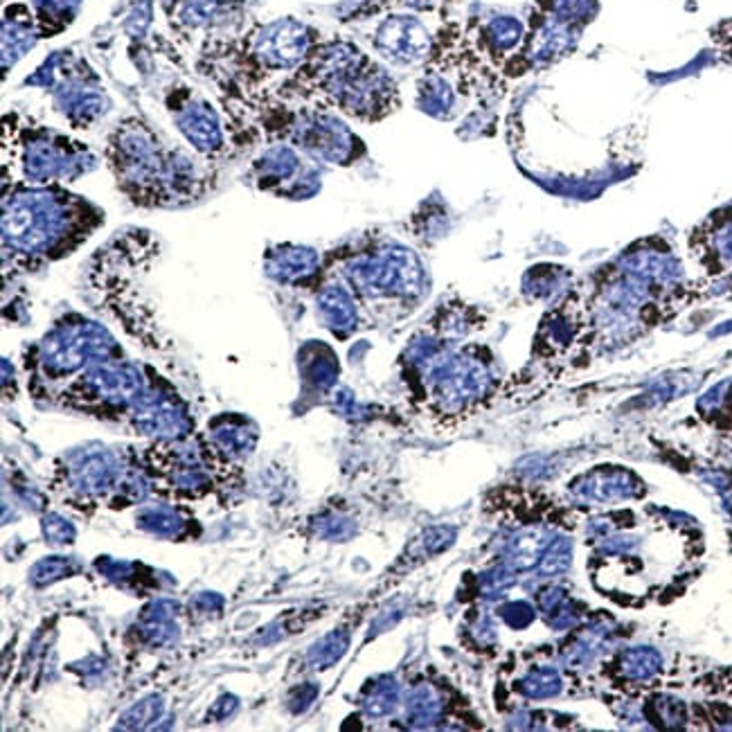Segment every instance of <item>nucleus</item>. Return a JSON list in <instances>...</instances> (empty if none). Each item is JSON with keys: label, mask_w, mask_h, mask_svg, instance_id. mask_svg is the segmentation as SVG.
Returning <instances> with one entry per match:
<instances>
[{"label": "nucleus", "mask_w": 732, "mask_h": 732, "mask_svg": "<svg viewBox=\"0 0 732 732\" xmlns=\"http://www.w3.org/2000/svg\"><path fill=\"white\" fill-rule=\"evenodd\" d=\"M104 223V212L64 185L3 183L5 269L34 271L75 253Z\"/></svg>", "instance_id": "f257e3e1"}, {"label": "nucleus", "mask_w": 732, "mask_h": 732, "mask_svg": "<svg viewBox=\"0 0 732 732\" xmlns=\"http://www.w3.org/2000/svg\"><path fill=\"white\" fill-rule=\"evenodd\" d=\"M104 158L118 190L140 208H185L214 187L199 156L169 145L140 118H124L109 133Z\"/></svg>", "instance_id": "f03ea898"}, {"label": "nucleus", "mask_w": 732, "mask_h": 732, "mask_svg": "<svg viewBox=\"0 0 732 732\" xmlns=\"http://www.w3.org/2000/svg\"><path fill=\"white\" fill-rule=\"evenodd\" d=\"M100 165L86 142L7 113L3 118V183L66 185Z\"/></svg>", "instance_id": "7ed1b4c3"}, {"label": "nucleus", "mask_w": 732, "mask_h": 732, "mask_svg": "<svg viewBox=\"0 0 732 732\" xmlns=\"http://www.w3.org/2000/svg\"><path fill=\"white\" fill-rule=\"evenodd\" d=\"M302 82H309L338 109L359 120H379L392 111L397 91L379 66L350 43H327L307 59Z\"/></svg>", "instance_id": "20e7f679"}, {"label": "nucleus", "mask_w": 732, "mask_h": 732, "mask_svg": "<svg viewBox=\"0 0 732 732\" xmlns=\"http://www.w3.org/2000/svg\"><path fill=\"white\" fill-rule=\"evenodd\" d=\"M118 356H122V347L109 329L91 318L70 314L57 320L34 345L30 361L34 377L41 383H70L91 365Z\"/></svg>", "instance_id": "39448f33"}, {"label": "nucleus", "mask_w": 732, "mask_h": 732, "mask_svg": "<svg viewBox=\"0 0 732 732\" xmlns=\"http://www.w3.org/2000/svg\"><path fill=\"white\" fill-rule=\"evenodd\" d=\"M264 136L269 142H289L311 160L332 165H350L359 158L363 145L338 118L311 109H275L262 115Z\"/></svg>", "instance_id": "423d86ee"}, {"label": "nucleus", "mask_w": 732, "mask_h": 732, "mask_svg": "<svg viewBox=\"0 0 732 732\" xmlns=\"http://www.w3.org/2000/svg\"><path fill=\"white\" fill-rule=\"evenodd\" d=\"M28 84L50 91L55 109L75 129H91L111 111V97L106 95L100 79L73 52H55L43 61Z\"/></svg>", "instance_id": "0eeeda50"}, {"label": "nucleus", "mask_w": 732, "mask_h": 732, "mask_svg": "<svg viewBox=\"0 0 732 732\" xmlns=\"http://www.w3.org/2000/svg\"><path fill=\"white\" fill-rule=\"evenodd\" d=\"M149 372L138 363L122 359L100 361L86 368L61 390V406L95 417L129 415L131 406L145 392Z\"/></svg>", "instance_id": "6e6552de"}, {"label": "nucleus", "mask_w": 732, "mask_h": 732, "mask_svg": "<svg viewBox=\"0 0 732 732\" xmlns=\"http://www.w3.org/2000/svg\"><path fill=\"white\" fill-rule=\"evenodd\" d=\"M140 478L138 471H124L118 453L104 449L100 444H91L66 455L59 469L57 489L75 505H97L120 492L131 494L133 501H142L145 494L131 489L133 485L145 482Z\"/></svg>", "instance_id": "1a4fd4ad"}, {"label": "nucleus", "mask_w": 732, "mask_h": 732, "mask_svg": "<svg viewBox=\"0 0 732 732\" xmlns=\"http://www.w3.org/2000/svg\"><path fill=\"white\" fill-rule=\"evenodd\" d=\"M147 473L154 489L172 498H201L210 492V462L199 446L185 440H158L147 451Z\"/></svg>", "instance_id": "9d476101"}, {"label": "nucleus", "mask_w": 732, "mask_h": 732, "mask_svg": "<svg viewBox=\"0 0 732 732\" xmlns=\"http://www.w3.org/2000/svg\"><path fill=\"white\" fill-rule=\"evenodd\" d=\"M347 280L363 296H417L424 273L417 257L401 246L383 248L347 266Z\"/></svg>", "instance_id": "9b49d317"}, {"label": "nucleus", "mask_w": 732, "mask_h": 732, "mask_svg": "<svg viewBox=\"0 0 732 732\" xmlns=\"http://www.w3.org/2000/svg\"><path fill=\"white\" fill-rule=\"evenodd\" d=\"M492 383L487 361L473 352L433 359L428 370V395L442 413H460L485 397Z\"/></svg>", "instance_id": "f8f14e48"}, {"label": "nucleus", "mask_w": 732, "mask_h": 732, "mask_svg": "<svg viewBox=\"0 0 732 732\" xmlns=\"http://www.w3.org/2000/svg\"><path fill=\"white\" fill-rule=\"evenodd\" d=\"M129 424L133 431L145 437H156V440L174 442L187 440L192 433L194 422L185 401L178 397V392L167 386L163 379H158L149 370V383L136 404L129 410Z\"/></svg>", "instance_id": "ddd939ff"}, {"label": "nucleus", "mask_w": 732, "mask_h": 732, "mask_svg": "<svg viewBox=\"0 0 732 732\" xmlns=\"http://www.w3.org/2000/svg\"><path fill=\"white\" fill-rule=\"evenodd\" d=\"M305 158L309 156L289 142H269L253 158L248 176L260 192L284 196V199H305L318 187L311 178L316 169H311Z\"/></svg>", "instance_id": "4468645a"}, {"label": "nucleus", "mask_w": 732, "mask_h": 732, "mask_svg": "<svg viewBox=\"0 0 732 732\" xmlns=\"http://www.w3.org/2000/svg\"><path fill=\"white\" fill-rule=\"evenodd\" d=\"M167 111L176 129L203 160H219L228 151V136L219 113L203 97L190 91H174L167 97Z\"/></svg>", "instance_id": "2eb2a0df"}, {"label": "nucleus", "mask_w": 732, "mask_h": 732, "mask_svg": "<svg viewBox=\"0 0 732 732\" xmlns=\"http://www.w3.org/2000/svg\"><path fill=\"white\" fill-rule=\"evenodd\" d=\"M251 55L264 70L287 73L311 57V30L296 19L262 25L251 41Z\"/></svg>", "instance_id": "dca6fc26"}, {"label": "nucleus", "mask_w": 732, "mask_h": 732, "mask_svg": "<svg viewBox=\"0 0 732 732\" xmlns=\"http://www.w3.org/2000/svg\"><path fill=\"white\" fill-rule=\"evenodd\" d=\"M374 48L392 64L413 66L431 52V34L415 16L397 14L379 25L374 34Z\"/></svg>", "instance_id": "f3484780"}, {"label": "nucleus", "mask_w": 732, "mask_h": 732, "mask_svg": "<svg viewBox=\"0 0 732 732\" xmlns=\"http://www.w3.org/2000/svg\"><path fill=\"white\" fill-rule=\"evenodd\" d=\"M212 449L226 460H241L251 455L257 444V426L244 415H219L208 424Z\"/></svg>", "instance_id": "a211bd4d"}, {"label": "nucleus", "mask_w": 732, "mask_h": 732, "mask_svg": "<svg viewBox=\"0 0 732 732\" xmlns=\"http://www.w3.org/2000/svg\"><path fill=\"white\" fill-rule=\"evenodd\" d=\"M320 257L314 248L280 244L273 246L264 257V271L271 280L280 284H300L318 271Z\"/></svg>", "instance_id": "6ab92c4d"}, {"label": "nucleus", "mask_w": 732, "mask_h": 732, "mask_svg": "<svg viewBox=\"0 0 732 732\" xmlns=\"http://www.w3.org/2000/svg\"><path fill=\"white\" fill-rule=\"evenodd\" d=\"M41 37L39 25L25 5H10L3 14V70L14 68Z\"/></svg>", "instance_id": "aec40b11"}, {"label": "nucleus", "mask_w": 732, "mask_h": 732, "mask_svg": "<svg viewBox=\"0 0 732 732\" xmlns=\"http://www.w3.org/2000/svg\"><path fill=\"white\" fill-rule=\"evenodd\" d=\"M318 314L323 318L327 329L334 334L345 336L356 325V305L350 293L338 284H329L318 296Z\"/></svg>", "instance_id": "412c9836"}, {"label": "nucleus", "mask_w": 732, "mask_h": 732, "mask_svg": "<svg viewBox=\"0 0 732 732\" xmlns=\"http://www.w3.org/2000/svg\"><path fill=\"white\" fill-rule=\"evenodd\" d=\"M138 528L151 537L181 539L187 532V519L172 505H149L138 512Z\"/></svg>", "instance_id": "4be33fe9"}, {"label": "nucleus", "mask_w": 732, "mask_h": 732, "mask_svg": "<svg viewBox=\"0 0 732 732\" xmlns=\"http://www.w3.org/2000/svg\"><path fill=\"white\" fill-rule=\"evenodd\" d=\"M37 12L41 37H52L66 30L82 7V0H32Z\"/></svg>", "instance_id": "5701e85b"}, {"label": "nucleus", "mask_w": 732, "mask_h": 732, "mask_svg": "<svg viewBox=\"0 0 732 732\" xmlns=\"http://www.w3.org/2000/svg\"><path fill=\"white\" fill-rule=\"evenodd\" d=\"M75 573H79V564L73 557H48L32 568L30 579L32 584L46 586L61 577H73Z\"/></svg>", "instance_id": "b1692460"}, {"label": "nucleus", "mask_w": 732, "mask_h": 732, "mask_svg": "<svg viewBox=\"0 0 732 732\" xmlns=\"http://www.w3.org/2000/svg\"><path fill=\"white\" fill-rule=\"evenodd\" d=\"M163 708H165V705H163V701L158 699V696H149V699L140 701L138 705H133L131 710H127L122 714L118 728H122V730L149 728L151 723H154L156 719H160Z\"/></svg>", "instance_id": "393cba45"}, {"label": "nucleus", "mask_w": 732, "mask_h": 732, "mask_svg": "<svg viewBox=\"0 0 732 732\" xmlns=\"http://www.w3.org/2000/svg\"><path fill=\"white\" fill-rule=\"evenodd\" d=\"M521 34H523V25L516 19H510V16H503V19L492 21L487 28V39L496 50L514 48L516 43H519Z\"/></svg>", "instance_id": "a878e982"}, {"label": "nucleus", "mask_w": 732, "mask_h": 732, "mask_svg": "<svg viewBox=\"0 0 732 732\" xmlns=\"http://www.w3.org/2000/svg\"><path fill=\"white\" fill-rule=\"evenodd\" d=\"M345 647H347V638H341V636H338V633H332V636L323 638V640L316 642V645L309 649L307 660L316 669H325V667L336 663V660L343 656Z\"/></svg>", "instance_id": "bb28decb"}, {"label": "nucleus", "mask_w": 732, "mask_h": 732, "mask_svg": "<svg viewBox=\"0 0 732 732\" xmlns=\"http://www.w3.org/2000/svg\"><path fill=\"white\" fill-rule=\"evenodd\" d=\"M43 537L48 539L50 546H66L75 541V528L59 514H48L43 519Z\"/></svg>", "instance_id": "cd10ccee"}]
</instances>
